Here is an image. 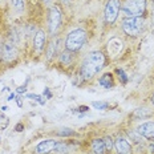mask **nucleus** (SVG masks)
Segmentation results:
<instances>
[{"label":"nucleus","instance_id":"obj_1","mask_svg":"<svg viewBox=\"0 0 154 154\" xmlns=\"http://www.w3.org/2000/svg\"><path fill=\"white\" fill-rule=\"evenodd\" d=\"M105 65V56L98 51L91 52L84 59L80 68V73L84 80H91L97 75Z\"/></svg>","mask_w":154,"mask_h":154},{"label":"nucleus","instance_id":"obj_2","mask_svg":"<svg viewBox=\"0 0 154 154\" xmlns=\"http://www.w3.org/2000/svg\"><path fill=\"white\" fill-rule=\"evenodd\" d=\"M121 9L126 17H141L145 14L146 0H125Z\"/></svg>","mask_w":154,"mask_h":154},{"label":"nucleus","instance_id":"obj_3","mask_svg":"<svg viewBox=\"0 0 154 154\" xmlns=\"http://www.w3.org/2000/svg\"><path fill=\"white\" fill-rule=\"evenodd\" d=\"M86 41V32L84 29H75L69 32L65 38V49L70 52H77L84 47Z\"/></svg>","mask_w":154,"mask_h":154},{"label":"nucleus","instance_id":"obj_4","mask_svg":"<svg viewBox=\"0 0 154 154\" xmlns=\"http://www.w3.org/2000/svg\"><path fill=\"white\" fill-rule=\"evenodd\" d=\"M145 20L143 17H126L122 21V29L129 36H138L143 31Z\"/></svg>","mask_w":154,"mask_h":154},{"label":"nucleus","instance_id":"obj_5","mask_svg":"<svg viewBox=\"0 0 154 154\" xmlns=\"http://www.w3.org/2000/svg\"><path fill=\"white\" fill-rule=\"evenodd\" d=\"M121 8V2L120 0H109L105 5V20L108 24H113L117 19L118 14H120Z\"/></svg>","mask_w":154,"mask_h":154},{"label":"nucleus","instance_id":"obj_6","mask_svg":"<svg viewBox=\"0 0 154 154\" xmlns=\"http://www.w3.org/2000/svg\"><path fill=\"white\" fill-rule=\"evenodd\" d=\"M48 25H49V31L51 33L54 35L60 28V24H61V11H60L59 7L53 5L52 8L49 9V15H48Z\"/></svg>","mask_w":154,"mask_h":154},{"label":"nucleus","instance_id":"obj_7","mask_svg":"<svg viewBox=\"0 0 154 154\" xmlns=\"http://www.w3.org/2000/svg\"><path fill=\"white\" fill-rule=\"evenodd\" d=\"M17 57V48H16V43L14 38H8L3 45V59L7 63H11Z\"/></svg>","mask_w":154,"mask_h":154},{"label":"nucleus","instance_id":"obj_8","mask_svg":"<svg viewBox=\"0 0 154 154\" xmlns=\"http://www.w3.org/2000/svg\"><path fill=\"white\" fill-rule=\"evenodd\" d=\"M56 143H57V141H54V140H45V141H41V142L36 146L35 152H36L37 154H49L51 152H54Z\"/></svg>","mask_w":154,"mask_h":154},{"label":"nucleus","instance_id":"obj_9","mask_svg":"<svg viewBox=\"0 0 154 154\" xmlns=\"http://www.w3.org/2000/svg\"><path fill=\"white\" fill-rule=\"evenodd\" d=\"M137 133L147 140H153L154 138V122H150L149 121V122L141 124L140 126L137 128Z\"/></svg>","mask_w":154,"mask_h":154},{"label":"nucleus","instance_id":"obj_10","mask_svg":"<svg viewBox=\"0 0 154 154\" xmlns=\"http://www.w3.org/2000/svg\"><path fill=\"white\" fill-rule=\"evenodd\" d=\"M114 147L118 154H131V146L124 137H118L114 141Z\"/></svg>","mask_w":154,"mask_h":154},{"label":"nucleus","instance_id":"obj_11","mask_svg":"<svg viewBox=\"0 0 154 154\" xmlns=\"http://www.w3.org/2000/svg\"><path fill=\"white\" fill-rule=\"evenodd\" d=\"M47 43V36L44 33V31H37L36 35L33 37V48L36 52H41V51L45 48Z\"/></svg>","mask_w":154,"mask_h":154},{"label":"nucleus","instance_id":"obj_12","mask_svg":"<svg viewBox=\"0 0 154 154\" xmlns=\"http://www.w3.org/2000/svg\"><path fill=\"white\" fill-rule=\"evenodd\" d=\"M92 150L94 152V154H105L106 153V147H105L104 140L97 138L92 142Z\"/></svg>","mask_w":154,"mask_h":154},{"label":"nucleus","instance_id":"obj_13","mask_svg":"<svg viewBox=\"0 0 154 154\" xmlns=\"http://www.w3.org/2000/svg\"><path fill=\"white\" fill-rule=\"evenodd\" d=\"M98 84H100L102 88H105V89H110L112 86H113V77H112L110 73H105L102 77H100Z\"/></svg>","mask_w":154,"mask_h":154},{"label":"nucleus","instance_id":"obj_14","mask_svg":"<svg viewBox=\"0 0 154 154\" xmlns=\"http://www.w3.org/2000/svg\"><path fill=\"white\" fill-rule=\"evenodd\" d=\"M73 61V52H70V51H65V52L61 53V56H60V63L63 64V65H70Z\"/></svg>","mask_w":154,"mask_h":154},{"label":"nucleus","instance_id":"obj_15","mask_svg":"<svg viewBox=\"0 0 154 154\" xmlns=\"http://www.w3.org/2000/svg\"><path fill=\"white\" fill-rule=\"evenodd\" d=\"M70 150V146L65 142H57L54 147V153H68Z\"/></svg>","mask_w":154,"mask_h":154},{"label":"nucleus","instance_id":"obj_16","mask_svg":"<svg viewBox=\"0 0 154 154\" xmlns=\"http://www.w3.org/2000/svg\"><path fill=\"white\" fill-rule=\"evenodd\" d=\"M56 51H57V47H56V43L52 41V43L48 45V49H47V59H52L53 56H56Z\"/></svg>","mask_w":154,"mask_h":154},{"label":"nucleus","instance_id":"obj_17","mask_svg":"<svg viewBox=\"0 0 154 154\" xmlns=\"http://www.w3.org/2000/svg\"><path fill=\"white\" fill-rule=\"evenodd\" d=\"M25 0H12V7H14L17 12H21L24 9Z\"/></svg>","mask_w":154,"mask_h":154},{"label":"nucleus","instance_id":"obj_18","mask_svg":"<svg viewBox=\"0 0 154 154\" xmlns=\"http://www.w3.org/2000/svg\"><path fill=\"white\" fill-rule=\"evenodd\" d=\"M150 114V112L149 110H146L145 108H142V109H137L136 112H134V116H137V117H146V116H149Z\"/></svg>","mask_w":154,"mask_h":154},{"label":"nucleus","instance_id":"obj_19","mask_svg":"<svg viewBox=\"0 0 154 154\" xmlns=\"http://www.w3.org/2000/svg\"><path fill=\"white\" fill-rule=\"evenodd\" d=\"M104 142H105V147H106V152H110L112 147L114 146V142L110 137H105L104 138Z\"/></svg>","mask_w":154,"mask_h":154},{"label":"nucleus","instance_id":"obj_20","mask_svg":"<svg viewBox=\"0 0 154 154\" xmlns=\"http://www.w3.org/2000/svg\"><path fill=\"white\" fill-rule=\"evenodd\" d=\"M93 106L96 109H101V110H104V109L108 108V104L106 102H93Z\"/></svg>","mask_w":154,"mask_h":154},{"label":"nucleus","instance_id":"obj_21","mask_svg":"<svg viewBox=\"0 0 154 154\" xmlns=\"http://www.w3.org/2000/svg\"><path fill=\"white\" fill-rule=\"evenodd\" d=\"M64 131H57V134L59 136H63V137H65V136H73L75 134V131H72L70 129H63Z\"/></svg>","mask_w":154,"mask_h":154},{"label":"nucleus","instance_id":"obj_22","mask_svg":"<svg viewBox=\"0 0 154 154\" xmlns=\"http://www.w3.org/2000/svg\"><path fill=\"white\" fill-rule=\"evenodd\" d=\"M129 136L134 140V142H137V143H140L141 141H142V138H141V136L138 133H134V131H133V133H129Z\"/></svg>","mask_w":154,"mask_h":154},{"label":"nucleus","instance_id":"obj_23","mask_svg":"<svg viewBox=\"0 0 154 154\" xmlns=\"http://www.w3.org/2000/svg\"><path fill=\"white\" fill-rule=\"evenodd\" d=\"M117 73H118V76H120L121 81H122L124 84H125V82L128 81V79H126V75L124 73V70H122V69H117Z\"/></svg>","mask_w":154,"mask_h":154},{"label":"nucleus","instance_id":"obj_24","mask_svg":"<svg viewBox=\"0 0 154 154\" xmlns=\"http://www.w3.org/2000/svg\"><path fill=\"white\" fill-rule=\"evenodd\" d=\"M2 57H3V45L0 44V59H2Z\"/></svg>","mask_w":154,"mask_h":154},{"label":"nucleus","instance_id":"obj_25","mask_svg":"<svg viewBox=\"0 0 154 154\" xmlns=\"http://www.w3.org/2000/svg\"><path fill=\"white\" fill-rule=\"evenodd\" d=\"M149 149H150V152H152V153H154V142L152 143V145H150Z\"/></svg>","mask_w":154,"mask_h":154},{"label":"nucleus","instance_id":"obj_26","mask_svg":"<svg viewBox=\"0 0 154 154\" xmlns=\"http://www.w3.org/2000/svg\"><path fill=\"white\" fill-rule=\"evenodd\" d=\"M61 2H63V3H64V4H68V3H69V2H70V0H61Z\"/></svg>","mask_w":154,"mask_h":154},{"label":"nucleus","instance_id":"obj_27","mask_svg":"<svg viewBox=\"0 0 154 154\" xmlns=\"http://www.w3.org/2000/svg\"><path fill=\"white\" fill-rule=\"evenodd\" d=\"M153 21H154V3H153Z\"/></svg>","mask_w":154,"mask_h":154},{"label":"nucleus","instance_id":"obj_28","mask_svg":"<svg viewBox=\"0 0 154 154\" xmlns=\"http://www.w3.org/2000/svg\"><path fill=\"white\" fill-rule=\"evenodd\" d=\"M152 102H153V104H154V94H153V97H152Z\"/></svg>","mask_w":154,"mask_h":154},{"label":"nucleus","instance_id":"obj_29","mask_svg":"<svg viewBox=\"0 0 154 154\" xmlns=\"http://www.w3.org/2000/svg\"><path fill=\"white\" fill-rule=\"evenodd\" d=\"M44 2H45V3H49V0H44Z\"/></svg>","mask_w":154,"mask_h":154}]
</instances>
